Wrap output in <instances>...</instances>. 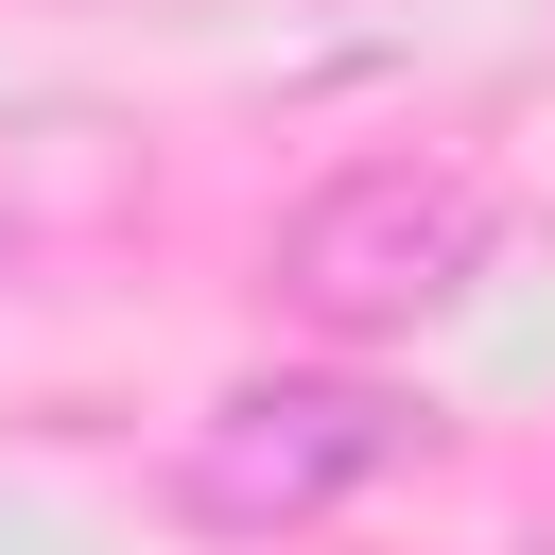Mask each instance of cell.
I'll list each match as a JSON object with an SVG mask.
<instances>
[{
  "label": "cell",
  "instance_id": "1",
  "mask_svg": "<svg viewBox=\"0 0 555 555\" xmlns=\"http://www.w3.org/2000/svg\"><path fill=\"white\" fill-rule=\"evenodd\" d=\"M486 243H503V191L468 156H347L330 191L278 208V295L312 330H416L486 278Z\"/></svg>",
  "mask_w": 555,
  "mask_h": 555
},
{
  "label": "cell",
  "instance_id": "2",
  "mask_svg": "<svg viewBox=\"0 0 555 555\" xmlns=\"http://www.w3.org/2000/svg\"><path fill=\"white\" fill-rule=\"evenodd\" d=\"M399 451H434V416H416L399 382L278 364V382H225V399L191 416V451H173V503H191L208 538H295V520H330L347 486H382Z\"/></svg>",
  "mask_w": 555,
  "mask_h": 555
}]
</instances>
